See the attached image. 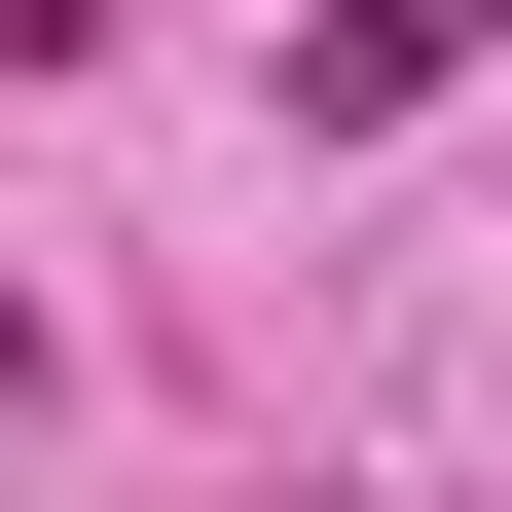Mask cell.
I'll use <instances>...</instances> for the list:
<instances>
[{
  "mask_svg": "<svg viewBox=\"0 0 512 512\" xmlns=\"http://www.w3.org/2000/svg\"><path fill=\"white\" fill-rule=\"evenodd\" d=\"M476 37H512V0H330V37H293V110H439Z\"/></svg>",
  "mask_w": 512,
  "mask_h": 512,
  "instance_id": "1",
  "label": "cell"
}]
</instances>
